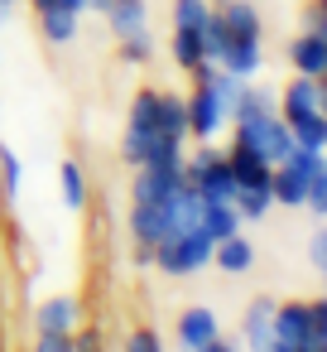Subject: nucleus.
I'll return each instance as SVG.
<instances>
[{
	"label": "nucleus",
	"mask_w": 327,
	"mask_h": 352,
	"mask_svg": "<svg viewBox=\"0 0 327 352\" xmlns=\"http://www.w3.org/2000/svg\"><path fill=\"white\" fill-rule=\"evenodd\" d=\"M77 20H82V15H73V10H63V6L39 10V30H44L49 44H73V39H77Z\"/></svg>",
	"instance_id": "nucleus-20"
},
{
	"label": "nucleus",
	"mask_w": 327,
	"mask_h": 352,
	"mask_svg": "<svg viewBox=\"0 0 327 352\" xmlns=\"http://www.w3.org/2000/svg\"><path fill=\"white\" fill-rule=\"evenodd\" d=\"M197 352H241V342H231V338H212V342L197 347Z\"/></svg>",
	"instance_id": "nucleus-33"
},
{
	"label": "nucleus",
	"mask_w": 327,
	"mask_h": 352,
	"mask_svg": "<svg viewBox=\"0 0 327 352\" xmlns=\"http://www.w3.org/2000/svg\"><path fill=\"white\" fill-rule=\"evenodd\" d=\"M317 111L327 116V78H317Z\"/></svg>",
	"instance_id": "nucleus-34"
},
{
	"label": "nucleus",
	"mask_w": 327,
	"mask_h": 352,
	"mask_svg": "<svg viewBox=\"0 0 327 352\" xmlns=\"http://www.w3.org/2000/svg\"><path fill=\"white\" fill-rule=\"evenodd\" d=\"M236 212H241V222H260V217H269V208H274V193L269 188H236Z\"/></svg>",
	"instance_id": "nucleus-22"
},
{
	"label": "nucleus",
	"mask_w": 327,
	"mask_h": 352,
	"mask_svg": "<svg viewBox=\"0 0 327 352\" xmlns=\"http://www.w3.org/2000/svg\"><path fill=\"white\" fill-rule=\"evenodd\" d=\"M106 25H111L116 39H130V34L149 30V6L145 0H116V6L106 10Z\"/></svg>",
	"instance_id": "nucleus-17"
},
{
	"label": "nucleus",
	"mask_w": 327,
	"mask_h": 352,
	"mask_svg": "<svg viewBox=\"0 0 327 352\" xmlns=\"http://www.w3.org/2000/svg\"><path fill=\"white\" fill-rule=\"evenodd\" d=\"M178 188H183V164H169V169L140 164L130 184V203H169Z\"/></svg>",
	"instance_id": "nucleus-6"
},
{
	"label": "nucleus",
	"mask_w": 327,
	"mask_h": 352,
	"mask_svg": "<svg viewBox=\"0 0 327 352\" xmlns=\"http://www.w3.org/2000/svg\"><path fill=\"white\" fill-rule=\"evenodd\" d=\"M313 6H317V10H327V0H313Z\"/></svg>",
	"instance_id": "nucleus-37"
},
{
	"label": "nucleus",
	"mask_w": 327,
	"mask_h": 352,
	"mask_svg": "<svg viewBox=\"0 0 327 352\" xmlns=\"http://www.w3.org/2000/svg\"><path fill=\"white\" fill-rule=\"evenodd\" d=\"M29 6H34V15H39V10H53L58 0H29Z\"/></svg>",
	"instance_id": "nucleus-35"
},
{
	"label": "nucleus",
	"mask_w": 327,
	"mask_h": 352,
	"mask_svg": "<svg viewBox=\"0 0 327 352\" xmlns=\"http://www.w3.org/2000/svg\"><path fill=\"white\" fill-rule=\"evenodd\" d=\"M169 58H173L183 73L202 68V63H207V54H202V30H173V39H169Z\"/></svg>",
	"instance_id": "nucleus-18"
},
{
	"label": "nucleus",
	"mask_w": 327,
	"mask_h": 352,
	"mask_svg": "<svg viewBox=\"0 0 327 352\" xmlns=\"http://www.w3.org/2000/svg\"><path fill=\"white\" fill-rule=\"evenodd\" d=\"M58 184H63V203L77 212V208L87 203V179H82V164L63 160V164H58Z\"/></svg>",
	"instance_id": "nucleus-25"
},
{
	"label": "nucleus",
	"mask_w": 327,
	"mask_h": 352,
	"mask_svg": "<svg viewBox=\"0 0 327 352\" xmlns=\"http://www.w3.org/2000/svg\"><path fill=\"white\" fill-rule=\"evenodd\" d=\"M274 107H279V116L284 121H298V116H308V111H317V78H289L284 82V92L274 97Z\"/></svg>",
	"instance_id": "nucleus-12"
},
{
	"label": "nucleus",
	"mask_w": 327,
	"mask_h": 352,
	"mask_svg": "<svg viewBox=\"0 0 327 352\" xmlns=\"http://www.w3.org/2000/svg\"><path fill=\"white\" fill-rule=\"evenodd\" d=\"M327 169V150H293L284 164H274L269 174V193L284 208H303L308 203V184Z\"/></svg>",
	"instance_id": "nucleus-4"
},
{
	"label": "nucleus",
	"mask_w": 327,
	"mask_h": 352,
	"mask_svg": "<svg viewBox=\"0 0 327 352\" xmlns=\"http://www.w3.org/2000/svg\"><path fill=\"white\" fill-rule=\"evenodd\" d=\"M34 352H77V342H73V333H39Z\"/></svg>",
	"instance_id": "nucleus-32"
},
{
	"label": "nucleus",
	"mask_w": 327,
	"mask_h": 352,
	"mask_svg": "<svg viewBox=\"0 0 327 352\" xmlns=\"http://www.w3.org/2000/svg\"><path fill=\"white\" fill-rule=\"evenodd\" d=\"M217 15H221L231 39H265V20H260V10L250 6V0H221Z\"/></svg>",
	"instance_id": "nucleus-13"
},
{
	"label": "nucleus",
	"mask_w": 327,
	"mask_h": 352,
	"mask_svg": "<svg viewBox=\"0 0 327 352\" xmlns=\"http://www.w3.org/2000/svg\"><path fill=\"white\" fill-rule=\"evenodd\" d=\"M20 184H25V160H20L5 140H0V188H5V198H10V203L20 198Z\"/></svg>",
	"instance_id": "nucleus-23"
},
{
	"label": "nucleus",
	"mask_w": 327,
	"mask_h": 352,
	"mask_svg": "<svg viewBox=\"0 0 327 352\" xmlns=\"http://www.w3.org/2000/svg\"><path fill=\"white\" fill-rule=\"evenodd\" d=\"M284 126H289V135H293L298 150H327V116L322 111H308V116L284 121Z\"/></svg>",
	"instance_id": "nucleus-19"
},
{
	"label": "nucleus",
	"mask_w": 327,
	"mask_h": 352,
	"mask_svg": "<svg viewBox=\"0 0 327 352\" xmlns=\"http://www.w3.org/2000/svg\"><path fill=\"white\" fill-rule=\"evenodd\" d=\"M183 179L197 188L202 203H231V198H236L231 160H226V150H212V140H202V150L183 160Z\"/></svg>",
	"instance_id": "nucleus-2"
},
{
	"label": "nucleus",
	"mask_w": 327,
	"mask_h": 352,
	"mask_svg": "<svg viewBox=\"0 0 327 352\" xmlns=\"http://www.w3.org/2000/svg\"><path fill=\"white\" fill-rule=\"evenodd\" d=\"M10 6H15V0H0V15H5V10H10Z\"/></svg>",
	"instance_id": "nucleus-36"
},
{
	"label": "nucleus",
	"mask_w": 327,
	"mask_h": 352,
	"mask_svg": "<svg viewBox=\"0 0 327 352\" xmlns=\"http://www.w3.org/2000/svg\"><path fill=\"white\" fill-rule=\"evenodd\" d=\"M159 140L169 150H183V140H188V107L173 92H159Z\"/></svg>",
	"instance_id": "nucleus-14"
},
{
	"label": "nucleus",
	"mask_w": 327,
	"mask_h": 352,
	"mask_svg": "<svg viewBox=\"0 0 327 352\" xmlns=\"http://www.w3.org/2000/svg\"><path fill=\"white\" fill-rule=\"evenodd\" d=\"M212 246H217V241H207L197 227H188V232H178V236H169V241H159L149 265H159L164 275H197V270H207V265H212Z\"/></svg>",
	"instance_id": "nucleus-5"
},
{
	"label": "nucleus",
	"mask_w": 327,
	"mask_h": 352,
	"mask_svg": "<svg viewBox=\"0 0 327 352\" xmlns=\"http://www.w3.org/2000/svg\"><path fill=\"white\" fill-rule=\"evenodd\" d=\"M308 314H313V352H327V294L308 299Z\"/></svg>",
	"instance_id": "nucleus-28"
},
{
	"label": "nucleus",
	"mask_w": 327,
	"mask_h": 352,
	"mask_svg": "<svg viewBox=\"0 0 327 352\" xmlns=\"http://www.w3.org/2000/svg\"><path fill=\"white\" fill-rule=\"evenodd\" d=\"M217 73H221L217 63L193 68V97H183V107H188V135H197V140H217L231 126V102L217 87Z\"/></svg>",
	"instance_id": "nucleus-1"
},
{
	"label": "nucleus",
	"mask_w": 327,
	"mask_h": 352,
	"mask_svg": "<svg viewBox=\"0 0 327 352\" xmlns=\"http://www.w3.org/2000/svg\"><path fill=\"white\" fill-rule=\"evenodd\" d=\"M308 261H313V270H317L322 285H327V222L313 232V241H308Z\"/></svg>",
	"instance_id": "nucleus-31"
},
{
	"label": "nucleus",
	"mask_w": 327,
	"mask_h": 352,
	"mask_svg": "<svg viewBox=\"0 0 327 352\" xmlns=\"http://www.w3.org/2000/svg\"><path fill=\"white\" fill-rule=\"evenodd\" d=\"M173 338H178V347H183V352H197V347H207L212 338H221V323H217V314H212L207 304H193V309H183V314H178Z\"/></svg>",
	"instance_id": "nucleus-7"
},
{
	"label": "nucleus",
	"mask_w": 327,
	"mask_h": 352,
	"mask_svg": "<svg viewBox=\"0 0 327 352\" xmlns=\"http://www.w3.org/2000/svg\"><path fill=\"white\" fill-rule=\"evenodd\" d=\"M274 304L279 299H269V294L250 299V309L241 318V352H265L269 347V338H274Z\"/></svg>",
	"instance_id": "nucleus-8"
},
{
	"label": "nucleus",
	"mask_w": 327,
	"mask_h": 352,
	"mask_svg": "<svg viewBox=\"0 0 327 352\" xmlns=\"http://www.w3.org/2000/svg\"><path fill=\"white\" fill-rule=\"evenodd\" d=\"M231 131H236V135H231V145L255 150V155H260V160H269V164H284V160L298 150L279 111H269V116H250V121H231Z\"/></svg>",
	"instance_id": "nucleus-3"
},
{
	"label": "nucleus",
	"mask_w": 327,
	"mask_h": 352,
	"mask_svg": "<svg viewBox=\"0 0 327 352\" xmlns=\"http://www.w3.org/2000/svg\"><path fill=\"white\" fill-rule=\"evenodd\" d=\"M284 58H289V68H293L298 78H327V49H322V44H317L308 30L289 39Z\"/></svg>",
	"instance_id": "nucleus-11"
},
{
	"label": "nucleus",
	"mask_w": 327,
	"mask_h": 352,
	"mask_svg": "<svg viewBox=\"0 0 327 352\" xmlns=\"http://www.w3.org/2000/svg\"><path fill=\"white\" fill-rule=\"evenodd\" d=\"M34 328H39V333H77V328H82V304H77L73 294H53V299L39 304Z\"/></svg>",
	"instance_id": "nucleus-9"
},
{
	"label": "nucleus",
	"mask_w": 327,
	"mask_h": 352,
	"mask_svg": "<svg viewBox=\"0 0 327 352\" xmlns=\"http://www.w3.org/2000/svg\"><path fill=\"white\" fill-rule=\"evenodd\" d=\"M125 352H164V338L154 328H130L125 333Z\"/></svg>",
	"instance_id": "nucleus-29"
},
{
	"label": "nucleus",
	"mask_w": 327,
	"mask_h": 352,
	"mask_svg": "<svg viewBox=\"0 0 327 352\" xmlns=\"http://www.w3.org/2000/svg\"><path fill=\"white\" fill-rule=\"evenodd\" d=\"M197 232H202L207 241H226V236H236V232H241V212H236V203H202V208H197Z\"/></svg>",
	"instance_id": "nucleus-15"
},
{
	"label": "nucleus",
	"mask_w": 327,
	"mask_h": 352,
	"mask_svg": "<svg viewBox=\"0 0 327 352\" xmlns=\"http://www.w3.org/2000/svg\"><path fill=\"white\" fill-rule=\"evenodd\" d=\"M121 58L125 63H149L154 58V39H149V30H140V34H130V39H121Z\"/></svg>",
	"instance_id": "nucleus-27"
},
{
	"label": "nucleus",
	"mask_w": 327,
	"mask_h": 352,
	"mask_svg": "<svg viewBox=\"0 0 327 352\" xmlns=\"http://www.w3.org/2000/svg\"><path fill=\"white\" fill-rule=\"evenodd\" d=\"M308 212H317V222H327V169L308 184V203H303Z\"/></svg>",
	"instance_id": "nucleus-30"
},
{
	"label": "nucleus",
	"mask_w": 327,
	"mask_h": 352,
	"mask_svg": "<svg viewBox=\"0 0 327 352\" xmlns=\"http://www.w3.org/2000/svg\"><path fill=\"white\" fill-rule=\"evenodd\" d=\"M207 10V0H173V30H202Z\"/></svg>",
	"instance_id": "nucleus-26"
},
{
	"label": "nucleus",
	"mask_w": 327,
	"mask_h": 352,
	"mask_svg": "<svg viewBox=\"0 0 327 352\" xmlns=\"http://www.w3.org/2000/svg\"><path fill=\"white\" fill-rule=\"evenodd\" d=\"M217 68L231 73V78H241V82H250V78L265 68V49H260V39H231L226 54L217 58Z\"/></svg>",
	"instance_id": "nucleus-10"
},
{
	"label": "nucleus",
	"mask_w": 327,
	"mask_h": 352,
	"mask_svg": "<svg viewBox=\"0 0 327 352\" xmlns=\"http://www.w3.org/2000/svg\"><path fill=\"white\" fill-rule=\"evenodd\" d=\"M212 265H217V270H226V275H245V270L255 265V246L236 232V236H226V241H217V246H212Z\"/></svg>",
	"instance_id": "nucleus-16"
},
{
	"label": "nucleus",
	"mask_w": 327,
	"mask_h": 352,
	"mask_svg": "<svg viewBox=\"0 0 327 352\" xmlns=\"http://www.w3.org/2000/svg\"><path fill=\"white\" fill-rule=\"evenodd\" d=\"M269 111H279V107H274V97L245 82V87H241V97H236V107H231V121H250V116H269Z\"/></svg>",
	"instance_id": "nucleus-21"
},
{
	"label": "nucleus",
	"mask_w": 327,
	"mask_h": 352,
	"mask_svg": "<svg viewBox=\"0 0 327 352\" xmlns=\"http://www.w3.org/2000/svg\"><path fill=\"white\" fill-rule=\"evenodd\" d=\"M226 44H231V34H226L221 15H217V6H212L207 20H202V54H207V63H217V58L226 54Z\"/></svg>",
	"instance_id": "nucleus-24"
}]
</instances>
